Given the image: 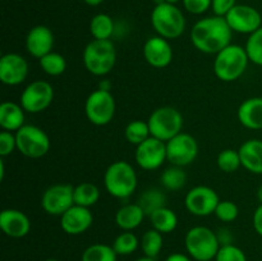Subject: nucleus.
<instances>
[{
  "label": "nucleus",
  "instance_id": "obj_24",
  "mask_svg": "<svg viewBox=\"0 0 262 261\" xmlns=\"http://www.w3.org/2000/svg\"><path fill=\"white\" fill-rule=\"evenodd\" d=\"M145 216V211L138 204H125L115 214V223L122 230L132 232L142 224Z\"/></svg>",
  "mask_w": 262,
  "mask_h": 261
},
{
  "label": "nucleus",
  "instance_id": "obj_27",
  "mask_svg": "<svg viewBox=\"0 0 262 261\" xmlns=\"http://www.w3.org/2000/svg\"><path fill=\"white\" fill-rule=\"evenodd\" d=\"M74 205L83 207H91L99 201L100 189L96 184L90 182H82L78 186L74 187Z\"/></svg>",
  "mask_w": 262,
  "mask_h": 261
},
{
  "label": "nucleus",
  "instance_id": "obj_32",
  "mask_svg": "<svg viewBox=\"0 0 262 261\" xmlns=\"http://www.w3.org/2000/svg\"><path fill=\"white\" fill-rule=\"evenodd\" d=\"M40 60V67L43 72H45L48 76L56 77L60 76L66 72L67 69V60L61 54L59 53H51L46 54L45 56H42Z\"/></svg>",
  "mask_w": 262,
  "mask_h": 261
},
{
  "label": "nucleus",
  "instance_id": "obj_21",
  "mask_svg": "<svg viewBox=\"0 0 262 261\" xmlns=\"http://www.w3.org/2000/svg\"><path fill=\"white\" fill-rule=\"evenodd\" d=\"M238 119L248 129H262V97L245 100L238 107Z\"/></svg>",
  "mask_w": 262,
  "mask_h": 261
},
{
  "label": "nucleus",
  "instance_id": "obj_25",
  "mask_svg": "<svg viewBox=\"0 0 262 261\" xmlns=\"http://www.w3.org/2000/svg\"><path fill=\"white\" fill-rule=\"evenodd\" d=\"M150 222L154 229L163 233V234L171 233L178 227V216L173 210L166 206L152 212L150 215Z\"/></svg>",
  "mask_w": 262,
  "mask_h": 261
},
{
  "label": "nucleus",
  "instance_id": "obj_45",
  "mask_svg": "<svg viewBox=\"0 0 262 261\" xmlns=\"http://www.w3.org/2000/svg\"><path fill=\"white\" fill-rule=\"evenodd\" d=\"M99 89L100 90H105V91H110V90H112V83H110L109 81H101L100 82V84H99Z\"/></svg>",
  "mask_w": 262,
  "mask_h": 261
},
{
  "label": "nucleus",
  "instance_id": "obj_5",
  "mask_svg": "<svg viewBox=\"0 0 262 261\" xmlns=\"http://www.w3.org/2000/svg\"><path fill=\"white\" fill-rule=\"evenodd\" d=\"M151 25L158 36L173 40L182 36L186 28V18L182 10L171 3L156 4L151 13Z\"/></svg>",
  "mask_w": 262,
  "mask_h": 261
},
{
  "label": "nucleus",
  "instance_id": "obj_44",
  "mask_svg": "<svg viewBox=\"0 0 262 261\" xmlns=\"http://www.w3.org/2000/svg\"><path fill=\"white\" fill-rule=\"evenodd\" d=\"M165 261H191V258H189L187 255H184V253L176 252L169 255L168 257L165 258Z\"/></svg>",
  "mask_w": 262,
  "mask_h": 261
},
{
  "label": "nucleus",
  "instance_id": "obj_29",
  "mask_svg": "<svg viewBox=\"0 0 262 261\" xmlns=\"http://www.w3.org/2000/svg\"><path fill=\"white\" fill-rule=\"evenodd\" d=\"M163 245H164L163 233L158 232V230H155L154 228L143 233L142 238H141L140 241V246L143 255L151 258L158 257L159 253H160L161 250H163Z\"/></svg>",
  "mask_w": 262,
  "mask_h": 261
},
{
  "label": "nucleus",
  "instance_id": "obj_6",
  "mask_svg": "<svg viewBox=\"0 0 262 261\" xmlns=\"http://www.w3.org/2000/svg\"><path fill=\"white\" fill-rule=\"evenodd\" d=\"M187 252L196 261L215 260L220 242L216 233L204 225H197L187 232L184 238Z\"/></svg>",
  "mask_w": 262,
  "mask_h": 261
},
{
  "label": "nucleus",
  "instance_id": "obj_19",
  "mask_svg": "<svg viewBox=\"0 0 262 261\" xmlns=\"http://www.w3.org/2000/svg\"><path fill=\"white\" fill-rule=\"evenodd\" d=\"M54 35L49 27L43 25L35 26L26 36V49L33 58L41 59L53 51Z\"/></svg>",
  "mask_w": 262,
  "mask_h": 261
},
{
  "label": "nucleus",
  "instance_id": "obj_40",
  "mask_svg": "<svg viewBox=\"0 0 262 261\" xmlns=\"http://www.w3.org/2000/svg\"><path fill=\"white\" fill-rule=\"evenodd\" d=\"M212 0H183V5L187 12L192 14H204L211 8Z\"/></svg>",
  "mask_w": 262,
  "mask_h": 261
},
{
  "label": "nucleus",
  "instance_id": "obj_46",
  "mask_svg": "<svg viewBox=\"0 0 262 261\" xmlns=\"http://www.w3.org/2000/svg\"><path fill=\"white\" fill-rule=\"evenodd\" d=\"M84 3H86L87 5H90V7H97V5L101 4L104 0H83Z\"/></svg>",
  "mask_w": 262,
  "mask_h": 261
},
{
  "label": "nucleus",
  "instance_id": "obj_22",
  "mask_svg": "<svg viewBox=\"0 0 262 261\" xmlns=\"http://www.w3.org/2000/svg\"><path fill=\"white\" fill-rule=\"evenodd\" d=\"M243 168L253 174H262V141L248 140L238 150Z\"/></svg>",
  "mask_w": 262,
  "mask_h": 261
},
{
  "label": "nucleus",
  "instance_id": "obj_31",
  "mask_svg": "<svg viewBox=\"0 0 262 261\" xmlns=\"http://www.w3.org/2000/svg\"><path fill=\"white\" fill-rule=\"evenodd\" d=\"M117 256L113 246L95 243L83 251L81 261H117Z\"/></svg>",
  "mask_w": 262,
  "mask_h": 261
},
{
  "label": "nucleus",
  "instance_id": "obj_10",
  "mask_svg": "<svg viewBox=\"0 0 262 261\" xmlns=\"http://www.w3.org/2000/svg\"><path fill=\"white\" fill-rule=\"evenodd\" d=\"M53 100V86L49 82L41 79L31 82L20 94V105L25 112L31 114H37L46 110L51 105Z\"/></svg>",
  "mask_w": 262,
  "mask_h": 261
},
{
  "label": "nucleus",
  "instance_id": "obj_15",
  "mask_svg": "<svg viewBox=\"0 0 262 261\" xmlns=\"http://www.w3.org/2000/svg\"><path fill=\"white\" fill-rule=\"evenodd\" d=\"M135 158L143 170H156L166 160V143L155 137L147 138L136 146Z\"/></svg>",
  "mask_w": 262,
  "mask_h": 261
},
{
  "label": "nucleus",
  "instance_id": "obj_2",
  "mask_svg": "<svg viewBox=\"0 0 262 261\" xmlns=\"http://www.w3.org/2000/svg\"><path fill=\"white\" fill-rule=\"evenodd\" d=\"M138 184L137 174L128 161L118 160L107 166L104 176L105 189L115 199H128Z\"/></svg>",
  "mask_w": 262,
  "mask_h": 261
},
{
  "label": "nucleus",
  "instance_id": "obj_3",
  "mask_svg": "<svg viewBox=\"0 0 262 261\" xmlns=\"http://www.w3.org/2000/svg\"><path fill=\"white\" fill-rule=\"evenodd\" d=\"M117 63V50L112 40H92L83 50L84 68L96 77H104Z\"/></svg>",
  "mask_w": 262,
  "mask_h": 261
},
{
  "label": "nucleus",
  "instance_id": "obj_18",
  "mask_svg": "<svg viewBox=\"0 0 262 261\" xmlns=\"http://www.w3.org/2000/svg\"><path fill=\"white\" fill-rule=\"evenodd\" d=\"M143 56L154 68H165L173 60V49L161 36H152L143 45Z\"/></svg>",
  "mask_w": 262,
  "mask_h": 261
},
{
  "label": "nucleus",
  "instance_id": "obj_1",
  "mask_svg": "<svg viewBox=\"0 0 262 261\" xmlns=\"http://www.w3.org/2000/svg\"><path fill=\"white\" fill-rule=\"evenodd\" d=\"M233 31L225 17H206L194 23L191 30V42L204 54H215L230 45Z\"/></svg>",
  "mask_w": 262,
  "mask_h": 261
},
{
  "label": "nucleus",
  "instance_id": "obj_30",
  "mask_svg": "<svg viewBox=\"0 0 262 261\" xmlns=\"http://www.w3.org/2000/svg\"><path fill=\"white\" fill-rule=\"evenodd\" d=\"M161 186L168 191H179L184 187L187 182V174L182 166H170L165 169L160 177Z\"/></svg>",
  "mask_w": 262,
  "mask_h": 261
},
{
  "label": "nucleus",
  "instance_id": "obj_11",
  "mask_svg": "<svg viewBox=\"0 0 262 261\" xmlns=\"http://www.w3.org/2000/svg\"><path fill=\"white\" fill-rule=\"evenodd\" d=\"M166 143V160L176 166H187L196 160L199 143L193 136L181 132Z\"/></svg>",
  "mask_w": 262,
  "mask_h": 261
},
{
  "label": "nucleus",
  "instance_id": "obj_43",
  "mask_svg": "<svg viewBox=\"0 0 262 261\" xmlns=\"http://www.w3.org/2000/svg\"><path fill=\"white\" fill-rule=\"evenodd\" d=\"M216 235L220 242V246L230 245L232 243V234H230V230L227 229V228H222V229L217 230Z\"/></svg>",
  "mask_w": 262,
  "mask_h": 261
},
{
  "label": "nucleus",
  "instance_id": "obj_38",
  "mask_svg": "<svg viewBox=\"0 0 262 261\" xmlns=\"http://www.w3.org/2000/svg\"><path fill=\"white\" fill-rule=\"evenodd\" d=\"M215 261H247L246 253L235 245L220 246Z\"/></svg>",
  "mask_w": 262,
  "mask_h": 261
},
{
  "label": "nucleus",
  "instance_id": "obj_14",
  "mask_svg": "<svg viewBox=\"0 0 262 261\" xmlns=\"http://www.w3.org/2000/svg\"><path fill=\"white\" fill-rule=\"evenodd\" d=\"M225 19L233 32L245 33V35L246 33L251 35L262 27V17L260 12L251 5L237 4L225 15Z\"/></svg>",
  "mask_w": 262,
  "mask_h": 261
},
{
  "label": "nucleus",
  "instance_id": "obj_41",
  "mask_svg": "<svg viewBox=\"0 0 262 261\" xmlns=\"http://www.w3.org/2000/svg\"><path fill=\"white\" fill-rule=\"evenodd\" d=\"M237 5V0H212L211 9L215 15L225 17Z\"/></svg>",
  "mask_w": 262,
  "mask_h": 261
},
{
  "label": "nucleus",
  "instance_id": "obj_37",
  "mask_svg": "<svg viewBox=\"0 0 262 261\" xmlns=\"http://www.w3.org/2000/svg\"><path fill=\"white\" fill-rule=\"evenodd\" d=\"M214 214L216 215V217L220 222L232 223L239 215V209H238V206L233 201H229V200H223L222 201L220 200Z\"/></svg>",
  "mask_w": 262,
  "mask_h": 261
},
{
  "label": "nucleus",
  "instance_id": "obj_4",
  "mask_svg": "<svg viewBox=\"0 0 262 261\" xmlns=\"http://www.w3.org/2000/svg\"><path fill=\"white\" fill-rule=\"evenodd\" d=\"M248 61L250 59L246 49L230 44L215 56L214 73L220 81L233 82L243 76L248 67Z\"/></svg>",
  "mask_w": 262,
  "mask_h": 261
},
{
  "label": "nucleus",
  "instance_id": "obj_9",
  "mask_svg": "<svg viewBox=\"0 0 262 261\" xmlns=\"http://www.w3.org/2000/svg\"><path fill=\"white\" fill-rule=\"evenodd\" d=\"M115 99L110 91L97 89L89 95L84 104V113L90 123L95 125H106L115 115Z\"/></svg>",
  "mask_w": 262,
  "mask_h": 261
},
{
  "label": "nucleus",
  "instance_id": "obj_7",
  "mask_svg": "<svg viewBox=\"0 0 262 261\" xmlns=\"http://www.w3.org/2000/svg\"><path fill=\"white\" fill-rule=\"evenodd\" d=\"M151 137L168 142L182 132L183 117L181 112L173 106H161L151 113L147 120Z\"/></svg>",
  "mask_w": 262,
  "mask_h": 261
},
{
  "label": "nucleus",
  "instance_id": "obj_35",
  "mask_svg": "<svg viewBox=\"0 0 262 261\" xmlns=\"http://www.w3.org/2000/svg\"><path fill=\"white\" fill-rule=\"evenodd\" d=\"M217 168L224 173H234L242 166L239 153L233 148H225L217 155Z\"/></svg>",
  "mask_w": 262,
  "mask_h": 261
},
{
  "label": "nucleus",
  "instance_id": "obj_42",
  "mask_svg": "<svg viewBox=\"0 0 262 261\" xmlns=\"http://www.w3.org/2000/svg\"><path fill=\"white\" fill-rule=\"evenodd\" d=\"M252 224L256 233L262 237V204L258 205V207L255 210V212H253Z\"/></svg>",
  "mask_w": 262,
  "mask_h": 261
},
{
  "label": "nucleus",
  "instance_id": "obj_48",
  "mask_svg": "<svg viewBox=\"0 0 262 261\" xmlns=\"http://www.w3.org/2000/svg\"><path fill=\"white\" fill-rule=\"evenodd\" d=\"M257 199H258V201H260V204H262V183L257 189Z\"/></svg>",
  "mask_w": 262,
  "mask_h": 261
},
{
  "label": "nucleus",
  "instance_id": "obj_33",
  "mask_svg": "<svg viewBox=\"0 0 262 261\" xmlns=\"http://www.w3.org/2000/svg\"><path fill=\"white\" fill-rule=\"evenodd\" d=\"M124 136L125 138H127L128 142L132 143V145H141L143 141H146L147 138L151 137L148 123L143 122V120H132V122L128 123L127 127H125Z\"/></svg>",
  "mask_w": 262,
  "mask_h": 261
},
{
  "label": "nucleus",
  "instance_id": "obj_16",
  "mask_svg": "<svg viewBox=\"0 0 262 261\" xmlns=\"http://www.w3.org/2000/svg\"><path fill=\"white\" fill-rule=\"evenodd\" d=\"M28 76V63L17 53L4 54L0 59V81L7 86H18Z\"/></svg>",
  "mask_w": 262,
  "mask_h": 261
},
{
  "label": "nucleus",
  "instance_id": "obj_34",
  "mask_svg": "<svg viewBox=\"0 0 262 261\" xmlns=\"http://www.w3.org/2000/svg\"><path fill=\"white\" fill-rule=\"evenodd\" d=\"M138 246H140V241L136 237V234H133L132 232H125V230H123V233H120L113 243V248L117 255L123 256L133 253L137 250Z\"/></svg>",
  "mask_w": 262,
  "mask_h": 261
},
{
  "label": "nucleus",
  "instance_id": "obj_50",
  "mask_svg": "<svg viewBox=\"0 0 262 261\" xmlns=\"http://www.w3.org/2000/svg\"><path fill=\"white\" fill-rule=\"evenodd\" d=\"M166 3H171V4H176V3H178L179 0H165Z\"/></svg>",
  "mask_w": 262,
  "mask_h": 261
},
{
  "label": "nucleus",
  "instance_id": "obj_51",
  "mask_svg": "<svg viewBox=\"0 0 262 261\" xmlns=\"http://www.w3.org/2000/svg\"><path fill=\"white\" fill-rule=\"evenodd\" d=\"M43 261H59V260H56V258H46V260Z\"/></svg>",
  "mask_w": 262,
  "mask_h": 261
},
{
  "label": "nucleus",
  "instance_id": "obj_26",
  "mask_svg": "<svg viewBox=\"0 0 262 261\" xmlns=\"http://www.w3.org/2000/svg\"><path fill=\"white\" fill-rule=\"evenodd\" d=\"M115 30L113 18L105 13H99L90 22V32L95 40H110Z\"/></svg>",
  "mask_w": 262,
  "mask_h": 261
},
{
  "label": "nucleus",
  "instance_id": "obj_52",
  "mask_svg": "<svg viewBox=\"0 0 262 261\" xmlns=\"http://www.w3.org/2000/svg\"><path fill=\"white\" fill-rule=\"evenodd\" d=\"M209 261H215V260H209Z\"/></svg>",
  "mask_w": 262,
  "mask_h": 261
},
{
  "label": "nucleus",
  "instance_id": "obj_23",
  "mask_svg": "<svg viewBox=\"0 0 262 261\" xmlns=\"http://www.w3.org/2000/svg\"><path fill=\"white\" fill-rule=\"evenodd\" d=\"M25 125V109L13 101H4L0 105V127L4 130L17 132Z\"/></svg>",
  "mask_w": 262,
  "mask_h": 261
},
{
  "label": "nucleus",
  "instance_id": "obj_28",
  "mask_svg": "<svg viewBox=\"0 0 262 261\" xmlns=\"http://www.w3.org/2000/svg\"><path fill=\"white\" fill-rule=\"evenodd\" d=\"M166 197L164 192L159 188H148L138 199L137 204L143 209L145 214L150 216L156 210L165 206Z\"/></svg>",
  "mask_w": 262,
  "mask_h": 261
},
{
  "label": "nucleus",
  "instance_id": "obj_13",
  "mask_svg": "<svg viewBox=\"0 0 262 261\" xmlns=\"http://www.w3.org/2000/svg\"><path fill=\"white\" fill-rule=\"evenodd\" d=\"M219 202L220 199L215 189L207 186L193 187L187 192L184 199L186 209L194 216H209L214 214Z\"/></svg>",
  "mask_w": 262,
  "mask_h": 261
},
{
  "label": "nucleus",
  "instance_id": "obj_12",
  "mask_svg": "<svg viewBox=\"0 0 262 261\" xmlns=\"http://www.w3.org/2000/svg\"><path fill=\"white\" fill-rule=\"evenodd\" d=\"M74 187L67 183L53 184L45 189L41 197V207L53 216H61L74 205Z\"/></svg>",
  "mask_w": 262,
  "mask_h": 261
},
{
  "label": "nucleus",
  "instance_id": "obj_39",
  "mask_svg": "<svg viewBox=\"0 0 262 261\" xmlns=\"http://www.w3.org/2000/svg\"><path fill=\"white\" fill-rule=\"evenodd\" d=\"M15 148H17L15 133L9 132V130H3L0 133V156L2 158L9 156Z\"/></svg>",
  "mask_w": 262,
  "mask_h": 261
},
{
  "label": "nucleus",
  "instance_id": "obj_17",
  "mask_svg": "<svg viewBox=\"0 0 262 261\" xmlns=\"http://www.w3.org/2000/svg\"><path fill=\"white\" fill-rule=\"evenodd\" d=\"M94 223V215L89 207L73 205L60 216V227L67 234L79 235L90 229Z\"/></svg>",
  "mask_w": 262,
  "mask_h": 261
},
{
  "label": "nucleus",
  "instance_id": "obj_8",
  "mask_svg": "<svg viewBox=\"0 0 262 261\" xmlns=\"http://www.w3.org/2000/svg\"><path fill=\"white\" fill-rule=\"evenodd\" d=\"M17 150L30 159H40L50 150V138L42 128L27 124L15 132Z\"/></svg>",
  "mask_w": 262,
  "mask_h": 261
},
{
  "label": "nucleus",
  "instance_id": "obj_20",
  "mask_svg": "<svg viewBox=\"0 0 262 261\" xmlns=\"http://www.w3.org/2000/svg\"><path fill=\"white\" fill-rule=\"evenodd\" d=\"M0 229L10 238H23L30 233V217L17 209H4L0 212Z\"/></svg>",
  "mask_w": 262,
  "mask_h": 261
},
{
  "label": "nucleus",
  "instance_id": "obj_47",
  "mask_svg": "<svg viewBox=\"0 0 262 261\" xmlns=\"http://www.w3.org/2000/svg\"><path fill=\"white\" fill-rule=\"evenodd\" d=\"M4 174H5V165L3 158L0 159V181H4Z\"/></svg>",
  "mask_w": 262,
  "mask_h": 261
},
{
  "label": "nucleus",
  "instance_id": "obj_36",
  "mask_svg": "<svg viewBox=\"0 0 262 261\" xmlns=\"http://www.w3.org/2000/svg\"><path fill=\"white\" fill-rule=\"evenodd\" d=\"M245 49L250 61L262 66V27L248 36Z\"/></svg>",
  "mask_w": 262,
  "mask_h": 261
},
{
  "label": "nucleus",
  "instance_id": "obj_49",
  "mask_svg": "<svg viewBox=\"0 0 262 261\" xmlns=\"http://www.w3.org/2000/svg\"><path fill=\"white\" fill-rule=\"evenodd\" d=\"M136 261H156L155 258H151V257H147V256H143V257H140L137 258Z\"/></svg>",
  "mask_w": 262,
  "mask_h": 261
}]
</instances>
